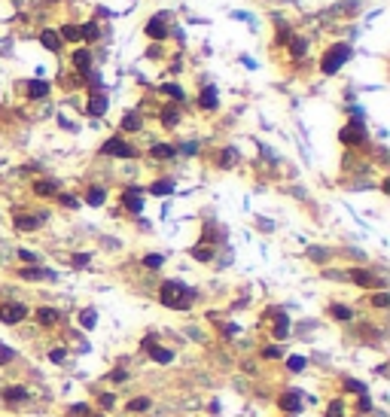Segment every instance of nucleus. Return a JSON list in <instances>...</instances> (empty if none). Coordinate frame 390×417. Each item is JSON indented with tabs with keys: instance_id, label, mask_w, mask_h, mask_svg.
Returning <instances> with one entry per match:
<instances>
[{
	"instance_id": "nucleus-1",
	"label": "nucleus",
	"mask_w": 390,
	"mask_h": 417,
	"mask_svg": "<svg viewBox=\"0 0 390 417\" xmlns=\"http://www.w3.org/2000/svg\"><path fill=\"white\" fill-rule=\"evenodd\" d=\"M192 289L183 286L180 280H165L162 289H158V302H162L165 307H171V311H186V307L192 304Z\"/></svg>"
},
{
	"instance_id": "nucleus-2",
	"label": "nucleus",
	"mask_w": 390,
	"mask_h": 417,
	"mask_svg": "<svg viewBox=\"0 0 390 417\" xmlns=\"http://www.w3.org/2000/svg\"><path fill=\"white\" fill-rule=\"evenodd\" d=\"M351 55H353V49H351L348 40L332 43V46L323 52V58H320V74H323V76H335V74H339V70L351 61Z\"/></svg>"
},
{
	"instance_id": "nucleus-3",
	"label": "nucleus",
	"mask_w": 390,
	"mask_h": 417,
	"mask_svg": "<svg viewBox=\"0 0 390 417\" xmlns=\"http://www.w3.org/2000/svg\"><path fill=\"white\" fill-rule=\"evenodd\" d=\"M171 22H174V12L162 9V12H156V15H150V19H147L144 34H147L150 40L162 43V40H168V37H171Z\"/></svg>"
},
{
	"instance_id": "nucleus-4",
	"label": "nucleus",
	"mask_w": 390,
	"mask_h": 417,
	"mask_svg": "<svg viewBox=\"0 0 390 417\" xmlns=\"http://www.w3.org/2000/svg\"><path fill=\"white\" fill-rule=\"evenodd\" d=\"M366 137H369L366 122H360V119H351V122L345 125V128L339 131V140L345 143V147H363Z\"/></svg>"
},
{
	"instance_id": "nucleus-5",
	"label": "nucleus",
	"mask_w": 390,
	"mask_h": 417,
	"mask_svg": "<svg viewBox=\"0 0 390 417\" xmlns=\"http://www.w3.org/2000/svg\"><path fill=\"white\" fill-rule=\"evenodd\" d=\"M101 155H113V158H134V147L128 140H122V137H110V140H104L101 143Z\"/></svg>"
},
{
	"instance_id": "nucleus-6",
	"label": "nucleus",
	"mask_w": 390,
	"mask_h": 417,
	"mask_svg": "<svg viewBox=\"0 0 390 417\" xmlns=\"http://www.w3.org/2000/svg\"><path fill=\"white\" fill-rule=\"evenodd\" d=\"M144 195H147L144 186H125L122 189V207L128 213H140L144 210Z\"/></svg>"
},
{
	"instance_id": "nucleus-7",
	"label": "nucleus",
	"mask_w": 390,
	"mask_h": 417,
	"mask_svg": "<svg viewBox=\"0 0 390 417\" xmlns=\"http://www.w3.org/2000/svg\"><path fill=\"white\" fill-rule=\"evenodd\" d=\"M28 317V307L19 304V302H6V304H0V323H6V326H15V323H22Z\"/></svg>"
},
{
	"instance_id": "nucleus-8",
	"label": "nucleus",
	"mask_w": 390,
	"mask_h": 417,
	"mask_svg": "<svg viewBox=\"0 0 390 417\" xmlns=\"http://www.w3.org/2000/svg\"><path fill=\"white\" fill-rule=\"evenodd\" d=\"M70 67H74L79 76H85L88 70H92V52L82 49V46H79V49H74V55H70Z\"/></svg>"
},
{
	"instance_id": "nucleus-9",
	"label": "nucleus",
	"mask_w": 390,
	"mask_h": 417,
	"mask_svg": "<svg viewBox=\"0 0 390 417\" xmlns=\"http://www.w3.org/2000/svg\"><path fill=\"white\" fill-rule=\"evenodd\" d=\"M49 92H52V85L46 79H28L25 82V95L31 101H43V98H49Z\"/></svg>"
},
{
	"instance_id": "nucleus-10",
	"label": "nucleus",
	"mask_w": 390,
	"mask_h": 417,
	"mask_svg": "<svg viewBox=\"0 0 390 417\" xmlns=\"http://www.w3.org/2000/svg\"><path fill=\"white\" fill-rule=\"evenodd\" d=\"M19 277H22V280H55L58 274H55V271H49V268H37V265H22Z\"/></svg>"
},
{
	"instance_id": "nucleus-11",
	"label": "nucleus",
	"mask_w": 390,
	"mask_h": 417,
	"mask_svg": "<svg viewBox=\"0 0 390 417\" xmlns=\"http://www.w3.org/2000/svg\"><path fill=\"white\" fill-rule=\"evenodd\" d=\"M43 220L46 216H31V213H15V220H12V226L19 228V231H37L40 226H43Z\"/></svg>"
},
{
	"instance_id": "nucleus-12",
	"label": "nucleus",
	"mask_w": 390,
	"mask_h": 417,
	"mask_svg": "<svg viewBox=\"0 0 390 417\" xmlns=\"http://www.w3.org/2000/svg\"><path fill=\"white\" fill-rule=\"evenodd\" d=\"M158 122H162V128H177V125H180V107L165 104L162 113H158Z\"/></svg>"
},
{
	"instance_id": "nucleus-13",
	"label": "nucleus",
	"mask_w": 390,
	"mask_h": 417,
	"mask_svg": "<svg viewBox=\"0 0 390 417\" xmlns=\"http://www.w3.org/2000/svg\"><path fill=\"white\" fill-rule=\"evenodd\" d=\"M37 40H40V46H43V49H49V52H61V46H64L55 28H43Z\"/></svg>"
},
{
	"instance_id": "nucleus-14",
	"label": "nucleus",
	"mask_w": 390,
	"mask_h": 417,
	"mask_svg": "<svg viewBox=\"0 0 390 417\" xmlns=\"http://www.w3.org/2000/svg\"><path fill=\"white\" fill-rule=\"evenodd\" d=\"M85 113H88V116H95V119H101L104 113H107V95H104V92H95L92 98H88Z\"/></svg>"
},
{
	"instance_id": "nucleus-15",
	"label": "nucleus",
	"mask_w": 390,
	"mask_h": 417,
	"mask_svg": "<svg viewBox=\"0 0 390 417\" xmlns=\"http://www.w3.org/2000/svg\"><path fill=\"white\" fill-rule=\"evenodd\" d=\"M198 107H201V110H217V107H220V92H217L214 85H204V88H201Z\"/></svg>"
},
{
	"instance_id": "nucleus-16",
	"label": "nucleus",
	"mask_w": 390,
	"mask_h": 417,
	"mask_svg": "<svg viewBox=\"0 0 390 417\" xmlns=\"http://www.w3.org/2000/svg\"><path fill=\"white\" fill-rule=\"evenodd\" d=\"M351 280L357 283V286H366V289H372V286H384V280L372 277L366 268H353V271H351Z\"/></svg>"
},
{
	"instance_id": "nucleus-17",
	"label": "nucleus",
	"mask_w": 390,
	"mask_h": 417,
	"mask_svg": "<svg viewBox=\"0 0 390 417\" xmlns=\"http://www.w3.org/2000/svg\"><path fill=\"white\" fill-rule=\"evenodd\" d=\"M119 128H122V131H128V134H134V131H140V128H144V116H140L137 110H128L125 116H122Z\"/></svg>"
},
{
	"instance_id": "nucleus-18",
	"label": "nucleus",
	"mask_w": 390,
	"mask_h": 417,
	"mask_svg": "<svg viewBox=\"0 0 390 417\" xmlns=\"http://www.w3.org/2000/svg\"><path fill=\"white\" fill-rule=\"evenodd\" d=\"M79 40H82V43H98V40H101V25H98V19L79 25Z\"/></svg>"
},
{
	"instance_id": "nucleus-19",
	"label": "nucleus",
	"mask_w": 390,
	"mask_h": 417,
	"mask_svg": "<svg viewBox=\"0 0 390 417\" xmlns=\"http://www.w3.org/2000/svg\"><path fill=\"white\" fill-rule=\"evenodd\" d=\"M58 37H61V43H70V46L82 43V40H79V25H74V22L61 25V28H58Z\"/></svg>"
},
{
	"instance_id": "nucleus-20",
	"label": "nucleus",
	"mask_w": 390,
	"mask_h": 417,
	"mask_svg": "<svg viewBox=\"0 0 390 417\" xmlns=\"http://www.w3.org/2000/svg\"><path fill=\"white\" fill-rule=\"evenodd\" d=\"M150 155L158 158V161H165V158H174V155H177V147H174V143H153V147H150Z\"/></svg>"
},
{
	"instance_id": "nucleus-21",
	"label": "nucleus",
	"mask_w": 390,
	"mask_h": 417,
	"mask_svg": "<svg viewBox=\"0 0 390 417\" xmlns=\"http://www.w3.org/2000/svg\"><path fill=\"white\" fill-rule=\"evenodd\" d=\"M34 195H40V198L58 195V180H37V183H34Z\"/></svg>"
},
{
	"instance_id": "nucleus-22",
	"label": "nucleus",
	"mask_w": 390,
	"mask_h": 417,
	"mask_svg": "<svg viewBox=\"0 0 390 417\" xmlns=\"http://www.w3.org/2000/svg\"><path fill=\"white\" fill-rule=\"evenodd\" d=\"M277 405L283 408V411H302V399H299V393H283L280 399H277Z\"/></svg>"
},
{
	"instance_id": "nucleus-23",
	"label": "nucleus",
	"mask_w": 390,
	"mask_h": 417,
	"mask_svg": "<svg viewBox=\"0 0 390 417\" xmlns=\"http://www.w3.org/2000/svg\"><path fill=\"white\" fill-rule=\"evenodd\" d=\"M308 37H290V43H287V49H290V55L293 58H305V52H308Z\"/></svg>"
},
{
	"instance_id": "nucleus-24",
	"label": "nucleus",
	"mask_w": 390,
	"mask_h": 417,
	"mask_svg": "<svg viewBox=\"0 0 390 417\" xmlns=\"http://www.w3.org/2000/svg\"><path fill=\"white\" fill-rule=\"evenodd\" d=\"M147 192H150V195H156V198H165V195H171V192H174V180H171V177L156 180V183H153Z\"/></svg>"
},
{
	"instance_id": "nucleus-25",
	"label": "nucleus",
	"mask_w": 390,
	"mask_h": 417,
	"mask_svg": "<svg viewBox=\"0 0 390 417\" xmlns=\"http://www.w3.org/2000/svg\"><path fill=\"white\" fill-rule=\"evenodd\" d=\"M189 253H192L195 262H210V259H214V247H210V244H195Z\"/></svg>"
},
{
	"instance_id": "nucleus-26",
	"label": "nucleus",
	"mask_w": 390,
	"mask_h": 417,
	"mask_svg": "<svg viewBox=\"0 0 390 417\" xmlns=\"http://www.w3.org/2000/svg\"><path fill=\"white\" fill-rule=\"evenodd\" d=\"M104 201H107V189H104V186H92V189H88V195H85V204L101 207Z\"/></svg>"
},
{
	"instance_id": "nucleus-27",
	"label": "nucleus",
	"mask_w": 390,
	"mask_h": 417,
	"mask_svg": "<svg viewBox=\"0 0 390 417\" xmlns=\"http://www.w3.org/2000/svg\"><path fill=\"white\" fill-rule=\"evenodd\" d=\"M235 161H238V150H235V147H226V150L217 155V165H220V168H235Z\"/></svg>"
},
{
	"instance_id": "nucleus-28",
	"label": "nucleus",
	"mask_w": 390,
	"mask_h": 417,
	"mask_svg": "<svg viewBox=\"0 0 390 417\" xmlns=\"http://www.w3.org/2000/svg\"><path fill=\"white\" fill-rule=\"evenodd\" d=\"M150 350V356L156 359V362H162V366H168V362L174 359V353L168 350V347H158V344H153V347H147Z\"/></svg>"
},
{
	"instance_id": "nucleus-29",
	"label": "nucleus",
	"mask_w": 390,
	"mask_h": 417,
	"mask_svg": "<svg viewBox=\"0 0 390 417\" xmlns=\"http://www.w3.org/2000/svg\"><path fill=\"white\" fill-rule=\"evenodd\" d=\"M37 320H40L43 326H55V323H58V311H55V307H40V311H37Z\"/></svg>"
},
{
	"instance_id": "nucleus-30",
	"label": "nucleus",
	"mask_w": 390,
	"mask_h": 417,
	"mask_svg": "<svg viewBox=\"0 0 390 417\" xmlns=\"http://www.w3.org/2000/svg\"><path fill=\"white\" fill-rule=\"evenodd\" d=\"M79 323H82V329H95L98 326V311L95 307H85V311L79 314Z\"/></svg>"
},
{
	"instance_id": "nucleus-31",
	"label": "nucleus",
	"mask_w": 390,
	"mask_h": 417,
	"mask_svg": "<svg viewBox=\"0 0 390 417\" xmlns=\"http://www.w3.org/2000/svg\"><path fill=\"white\" fill-rule=\"evenodd\" d=\"M162 95H168V98H174V101H183V98H186L183 88H180V82H162Z\"/></svg>"
},
{
	"instance_id": "nucleus-32",
	"label": "nucleus",
	"mask_w": 390,
	"mask_h": 417,
	"mask_svg": "<svg viewBox=\"0 0 390 417\" xmlns=\"http://www.w3.org/2000/svg\"><path fill=\"white\" fill-rule=\"evenodd\" d=\"M3 396L9 399V402H22V399H28V390H25V387H9Z\"/></svg>"
},
{
	"instance_id": "nucleus-33",
	"label": "nucleus",
	"mask_w": 390,
	"mask_h": 417,
	"mask_svg": "<svg viewBox=\"0 0 390 417\" xmlns=\"http://www.w3.org/2000/svg\"><path fill=\"white\" fill-rule=\"evenodd\" d=\"M88 262H92V253H74V256H70V265L74 268H85Z\"/></svg>"
},
{
	"instance_id": "nucleus-34",
	"label": "nucleus",
	"mask_w": 390,
	"mask_h": 417,
	"mask_svg": "<svg viewBox=\"0 0 390 417\" xmlns=\"http://www.w3.org/2000/svg\"><path fill=\"white\" fill-rule=\"evenodd\" d=\"M144 265H147V268H162V265H165V256H158V253H147V256H144Z\"/></svg>"
},
{
	"instance_id": "nucleus-35",
	"label": "nucleus",
	"mask_w": 390,
	"mask_h": 417,
	"mask_svg": "<svg viewBox=\"0 0 390 417\" xmlns=\"http://www.w3.org/2000/svg\"><path fill=\"white\" fill-rule=\"evenodd\" d=\"M332 317L335 320H351L353 314H351V307H345V304H332Z\"/></svg>"
},
{
	"instance_id": "nucleus-36",
	"label": "nucleus",
	"mask_w": 390,
	"mask_h": 417,
	"mask_svg": "<svg viewBox=\"0 0 390 417\" xmlns=\"http://www.w3.org/2000/svg\"><path fill=\"white\" fill-rule=\"evenodd\" d=\"M147 408H150V399H147V396L131 399V402H128V411H147Z\"/></svg>"
},
{
	"instance_id": "nucleus-37",
	"label": "nucleus",
	"mask_w": 390,
	"mask_h": 417,
	"mask_svg": "<svg viewBox=\"0 0 390 417\" xmlns=\"http://www.w3.org/2000/svg\"><path fill=\"white\" fill-rule=\"evenodd\" d=\"M345 390H348V393H360V396H366V384H360V380H351V378L345 380Z\"/></svg>"
},
{
	"instance_id": "nucleus-38",
	"label": "nucleus",
	"mask_w": 390,
	"mask_h": 417,
	"mask_svg": "<svg viewBox=\"0 0 390 417\" xmlns=\"http://www.w3.org/2000/svg\"><path fill=\"white\" fill-rule=\"evenodd\" d=\"M177 152H183V155H195V152H198V140H186L183 147H177Z\"/></svg>"
},
{
	"instance_id": "nucleus-39",
	"label": "nucleus",
	"mask_w": 390,
	"mask_h": 417,
	"mask_svg": "<svg viewBox=\"0 0 390 417\" xmlns=\"http://www.w3.org/2000/svg\"><path fill=\"white\" fill-rule=\"evenodd\" d=\"M12 356H15V350H12V347H6V344H0V366L12 362Z\"/></svg>"
},
{
	"instance_id": "nucleus-40",
	"label": "nucleus",
	"mask_w": 390,
	"mask_h": 417,
	"mask_svg": "<svg viewBox=\"0 0 390 417\" xmlns=\"http://www.w3.org/2000/svg\"><path fill=\"white\" fill-rule=\"evenodd\" d=\"M287 366H290V372H302L305 369V356H290Z\"/></svg>"
},
{
	"instance_id": "nucleus-41",
	"label": "nucleus",
	"mask_w": 390,
	"mask_h": 417,
	"mask_svg": "<svg viewBox=\"0 0 390 417\" xmlns=\"http://www.w3.org/2000/svg\"><path fill=\"white\" fill-rule=\"evenodd\" d=\"M326 417H345V408H342V399H335V402L329 405V411H326Z\"/></svg>"
},
{
	"instance_id": "nucleus-42",
	"label": "nucleus",
	"mask_w": 390,
	"mask_h": 417,
	"mask_svg": "<svg viewBox=\"0 0 390 417\" xmlns=\"http://www.w3.org/2000/svg\"><path fill=\"white\" fill-rule=\"evenodd\" d=\"M308 256H311L314 262H326V250H323V247H311Z\"/></svg>"
},
{
	"instance_id": "nucleus-43",
	"label": "nucleus",
	"mask_w": 390,
	"mask_h": 417,
	"mask_svg": "<svg viewBox=\"0 0 390 417\" xmlns=\"http://www.w3.org/2000/svg\"><path fill=\"white\" fill-rule=\"evenodd\" d=\"M58 201H61L64 207H74V210L79 207V198H74V195H58Z\"/></svg>"
},
{
	"instance_id": "nucleus-44",
	"label": "nucleus",
	"mask_w": 390,
	"mask_h": 417,
	"mask_svg": "<svg viewBox=\"0 0 390 417\" xmlns=\"http://www.w3.org/2000/svg\"><path fill=\"white\" fill-rule=\"evenodd\" d=\"M19 259H22L25 265H34V262H37V256H34L31 250H19Z\"/></svg>"
},
{
	"instance_id": "nucleus-45",
	"label": "nucleus",
	"mask_w": 390,
	"mask_h": 417,
	"mask_svg": "<svg viewBox=\"0 0 390 417\" xmlns=\"http://www.w3.org/2000/svg\"><path fill=\"white\" fill-rule=\"evenodd\" d=\"M70 417H88V405H74L70 408Z\"/></svg>"
},
{
	"instance_id": "nucleus-46",
	"label": "nucleus",
	"mask_w": 390,
	"mask_h": 417,
	"mask_svg": "<svg viewBox=\"0 0 390 417\" xmlns=\"http://www.w3.org/2000/svg\"><path fill=\"white\" fill-rule=\"evenodd\" d=\"M372 302H375V307H387V304H390V296H387V293H378Z\"/></svg>"
},
{
	"instance_id": "nucleus-47",
	"label": "nucleus",
	"mask_w": 390,
	"mask_h": 417,
	"mask_svg": "<svg viewBox=\"0 0 390 417\" xmlns=\"http://www.w3.org/2000/svg\"><path fill=\"white\" fill-rule=\"evenodd\" d=\"M262 356H265V359H277V356H280V350H277V347H265V350H262Z\"/></svg>"
},
{
	"instance_id": "nucleus-48",
	"label": "nucleus",
	"mask_w": 390,
	"mask_h": 417,
	"mask_svg": "<svg viewBox=\"0 0 390 417\" xmlns=\"http://www.w3.org/2000/svg\"><path fill=\"white\" fill-rule=\"evenodd\" d=\"M95 15H101V19H116V15H113L110 9H104V6H98V9H95Z\"/></svg>"
},
{
	"instance_id": "nucleus-49",
	"label": "nucleus",
	"mask_w": 390,
	"mask_h": 417,
	"mask_svg": "<svg viewBox=\"0 0 390 417\" xmlns=\"http://www.w3.org/2000/svg\"><path fill=\"white\" fill-rule=\"evenodd\" d=\"M52 362H64V350H52Z\"/></svg>"
},
{
	"instance_id": "nucleus-50",
	"label": "nucleus",
	"mask_w": 390,
	"mask_h": 417,
	"mask_svg": "<svg viewBox=\"0 0 390 417\" xmlns=\"http://www.w3.org/2000/svg\"><path fill=\"white\" fill-rule=\"evenodd\" d=\"M88 417H101V414H88Z\"/></svg>"
},
{
	"instance_id": "nucleus-51",
	"label": "nucleus",
	"mask_w": 390,
	"mask_h": 417,
	"mask_svg": "<svg viewBox=\"0 0 390 417\" xmlns=\"http://www.w3.org/2000/svg\"><path fill=\"white\" fill-rule=\"evenodd\" d=\"M49 3H58V0H49Z\"/></svg>"
}]
</instances>
